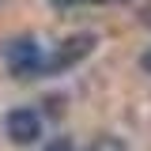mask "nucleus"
Instances as JSON below:
<instances>
[{
  "instance_id": "20e7f679",
  "label": "nucleus",
  "mask_w": 151,
  "mask_h": 151,
  "mask_svg": "<svg viewBox=\"0 0 151 151\" xmlns=\"http://www.w3.org/2000/svg\"><path fill=\"white\" fill-rule=\"evenodd\" d=\"M87 151H129V147H125L121 136H110L106 132V136H94L91 144H87Z\"/></svg>"
},
{
  "instance_id": "f03ea898",
  "label": "nucleus",
  "mask_w": 151,
  "mask_h": 151,
  "mask_svg": "<svg viewBox=\"0 0 151 151\" xmlns=\"http://www.w3.org/2000/svg\"><path fill=\"white\" fill-rule=\"evenodd\" d=\"M91 49H94V34H72L68 42H60L53 53L45 57V76H57L64 68H72V64H79Z\"/></svg>"
},
{
  "instance_id": "423d86ee",
  "label": "nucleus",
  "mask_w": 151,
  "mask_h": 151,
  "mask_svg": "<svg viewBox=\"0 0 151 151\" xmlns=\"http://www.w3.org/2000/svg\"><path fill=\"white\" fill-rule=\"evenodd\" d=\"M45 151H72V140H53Z\"/></svg>"
},
{
  "instance_id": "0eeeda50",
  "label": "nucleus",
  "mask_w": 151,
  "mask_h": 151,
  "mask_svg": "<svg viewBox=\"0 0 151 151\" xmlns=\"http://www.w3.org/2000/svg\"><path fill=\"white\" fill-rule=\"evenodd\" d=\"M140 64H144V72H151V49H147L144 57H140Z\"/></svg>"
},
{
  "instance_id": "7ed1b4c3",
  "label": "nucleus",
  "mask_w": 151,
  "mask_h": 151,
  "mask_svg": "<svg viewBox=\"0 0 151 151\" xmlns=\"http://www.w3.org/2000/svg\"><path fill=\"white\" fill-rule=\"evenodd\" d=\"M38 136H42V117L34 110H12L8 113V140L19 144V147H27V144H34Z\"/></svg>"
},
{
  "instance_id": "f257e3e1",
  "label": "nucleus",
  "mask_w": 151,
  "mask_h": 151,
  "mask_svg": "<svg viewBox=\"0 0 151 151\" xmlns=\"http://www.w3.org/2000/svg\"><path fill=\"white\" fill-rule=\"evenodd\" d=\"M4 64L12 68L15 79H34V76H45V53L34 38H15L4 45Z\"/></svg>"
},
{
  "instance_id": "39448f33",
  "label": "nucleus",
  "mask_w": 151,
  "mask_h": 151,
  "mask_svg": "<svg viewBox=\"0 0 151 151\" xmlns=\"http://www.w3.org/2000/svg\"><path fill=\"white\" fill-rule=\"evenodd\" d=\"M57 8H68V4H113V0H49Z\"/></svg>"
}]
</instances>
